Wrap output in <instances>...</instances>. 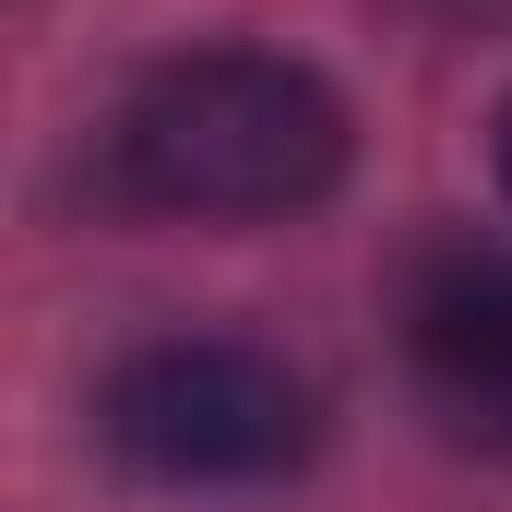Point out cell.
Listing matches in <instances>:
<instances>
[{
  "label": "cell",
  "mask_w": 512,
  "mask_h": 512,
  "mask_svg": "<svg viewBox=\"0 0 512 512\" xmlns=\"http://www.w3.org/2000/svg\"><path fill=\"white\" fill-rule=\"evenodd\" d=\"M346 179V96L274 48L155 60L108 120V191L143 215H298Z\"/></svg>",
  "instance_id": "obj_1"
},
{
  "label": "cell",
  "mask_w": 512,
  "mask_h": 512,
  "mask_svg": "<svg viewBox=\"0 0 512 512\" xmlns=\"http://www.w3.org/2000/svg\"><path fill=\"white\" fill-rule=\"evenodd\" d=\"M417 370L465 429H512V251H453L417 274Z\"/></svg>",
  "instance_id": "obj_3"
},
{
  "label": "cell",
  "mask_w": 512,
  "mask_h": 512,
  "mask_svg": "<svg viewBox=\"0 0 512 512\" xmlns=\"http://www.w3.org/2000/svg\"><path fill=\"white\" fill-rule=\"evenodd\" d=\"M96 429L120 465L167 477V489H239V477H286L310 453V382L262 346L179 334V346H143L108 370Z\"/></svg>",
  "instance_id": "obj_2"
},
{
  "label": "cell",
  "mask_w": 512,
  "mask_h": 512,
  "mask_svg": "<svg viewBox=\"0 0 512 512\" xmlns=\"http://www.w3.org/2000/svg\"><path fill=\"white\" fill-rule=\"evenodd\" d=\"M501 191H512V108H501Z\"/></svg>",
  "instance_id": "obj_4"
}]
</instances>
